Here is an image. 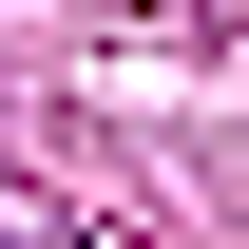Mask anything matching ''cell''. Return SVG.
<instances>
[{"label":"cell","mask_w":249,"mask_h":249,"mask_svg":"<svg viewBox=\"0 0 249 249\" xmlns=\"http://www.w3.org/2000/svg\"><path fill=\"white\" fill-rule=\"evenodd\" d=\"M192 19H249V0H192Z\"/></svg>","instance_id":"cell-1"}]
</instances>
